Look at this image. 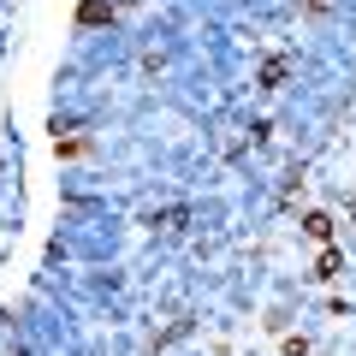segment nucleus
I'll return each mask as SVG.
<instances>
[{"label": "nucleus", "instance_id": "nucleus-2", "mask_svg": "<svg viewBox=\"0 0 356 356\" xmlns=\"http://www.w3.org/2000/svg\"><path fill=\"white\" fill-rule=\"evenodd\" d=\"M77 18H83V24H102V18H107V0H83V13H77Z\"/></svg>", "mask_w": 356, "mask_h": 356}, {"label": "nucleus", "instance_id": "nucleus-3", "mask_svg": "<svg viewBox=\"0 0 356 356\" xmlns=\"http://www.w3.org/2000/svg\"><path fill=\"white\" fill-rule=\"evenodd\" d=\"M309 6H327V0H309Z\"/></svg>", "mask_w": 356, "mask_h": 356}, {"label": "nucleus", "instance_id": "nucleus-1", "mask_svg": "<svg viewBox=\"0 0 356 356\" xmlns=\"http://www.w3.org/2000/svg\"><path fill=\"white\" fill-rule=\"evenodd\" d=\"M303 232H309V238H332V220H327V214H309Z\"/></svg>", "mask_w": 356, "mask_h": 356}]
</instances>
